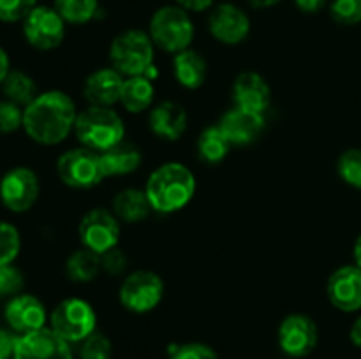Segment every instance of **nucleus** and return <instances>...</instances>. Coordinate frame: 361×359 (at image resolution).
I'll return each mask as SVG.
<instances>
[{
	"instance_id": "39448f33",
	"label": "nucleus",
	"mask_w": 361,
	"mask_h": 359,
	"mask_svg": "<svg viewBox=\"0 0 361 359\" xmlns=\"http://www.w3.org/2000/svg\"><path fill=\"white\" fill-rule=\"evenodd\" d=\"M155 44L148 32L140 28L123 30L109 46V60L113 69L122 76H145L154 67Z\"/></svg>"
},
{
	"instance_id": "9d476101",
	"label": "nucleus",
	"mask_w": 361,
	"mask_h": 359,
	"mask_svg": "<svg viewBox=\"0 0 361 359\" xmlns=\"http://www.w3.org/2000/svg\"><path fill=\"white\" fill-rule=\"evenodd\" d=\"M41 183L35 171L25 165L9 169L0 178V203L13 213H27L37 203Z\"/></svg>"
},
{
	"instance_id": "a19ab883",
	"label": "nucleus",
	"mask_w": 361,
	"mask_h": 359,
	"mask_svg": "<svg viewBox=\"0 0 361 359\" xmlns=\"http://www.w3.org/2000/svg\"><path fill=\"white\" fill-rule=\"evenodd\" d=\"M11 73V60L9 55H7L6 49L0 46V84L4 83V80L7 77V74Z\"/></svg>"
},
{
	"instance_id": "473e14b6",
	"label": "nucleus",
	"mask_w": 361,
	"mask_h": 359,
	"mask_svg": "<svg viewBox=\"0 0 361 359\" xmlns=\"http://www.w3.org/2000/svg\"><path fill=\"white\" fill-rule=\"evenodd\" d=\"M37 6L39 0H0V21L4 23L23 21Z\"/></svg>"
},
{
	"instance_id": "c85d7f7f",
	"label": "nucleus",
	"mask_w": 361,
	"mask_h": 359,
	"mask_svg": "<svg viewBox=\"0 0 361 359\" xmlns=\"http://www.w3.org/2000/svg\"><path fill=\"white\" fill-rule=\"evenodd\" d=\"M337 172L345 185L361 190V148H349L338 157Z\"/></svg>"
},
{
	"instance_id": "4be33fe9",
	"label": "nucleus",
	"mask_w": 361,
	"mask_h": 359,
	"mask_svg": "<svg viewBox=\"0 0 361 359\" xmlns=\"http://www.w3.org/2000/svg\"><path fill=\"white\" fill-rule=\"evenodd\" d=\"M173 70H175L176 81L183 88L196 90L207 81L208 65L201 53L189 48L176 53L175 58H173Z\"/></svg>"
},
{
	"instance_id": "1a4fd4ad",
	"label": "nucleus",
	"mask_w": 361,
	"mask_h": 359,
	"mask_svg": "<svg viewBox=\"0 0 361 359\" xmlns=\"http://www.w3.org/2000/svg\"><path fill=\"white\" fill-rule=\"evenodd\" d=\"M66 27L67 23L56 13L55 7L42 6V4H39L21 21L25 41L39 51H51L59 48L66 39Z\"/></svg>"
},
{
	"instance_id": "5701e85b",
	"label": "nucleus",
	"mask_w": 361,
	"mask_h": 359,
	"mask_svg": "<svg viewBox=\"0 0 361 359\" xmlns=\"http://www.w3.org/2000/svg\"><path fill=\"white\" fill-rule=\"evenodd\" d=\"M152 204L148 201L147 192L140 189L120 190L113 199V213L120 222L136 224L145 220L150 215Z\"/></svg>"
},
{
	"instance_id": "f3484780",
	"label": "nucleus",
	"mask_w": 361,
	"mask_h": 359,
	"mask_svg": "<svg viewBox=\"0 0 361 359\" xmlns=\"http://www.w3.org/2000/svg\"><path fill=\"white\" fill-rule=\"evenodd\" d=\"M233 101L236 108L264 115L270 108L271 88L261 74L245 70L233 83Z\"/></svg>"
},
{
	"instance_id": "bb28decb",
	"label": "nucleus",
	"mask_w": 361,
	"mask_h": 359,
	"mask_svg": "<svg viewBox=\"0 0 361 359\" xmlns=\"http://www.w3.org/2000/svg\"><path fill=\"white\" fill-rule=\"evenodd\" d=\"M101 270V256L85 248V246L80 250H74L66 263L67 277L73 282H80V284L95 280Z\"/></svg>"
},
{
	"instance_id": "f8f14e48",
	"label": "nucleus",
	"mask_w": 361,
	"mask_h": 359,
	"mask_svg": "<svg viewBox=\"0 0 361 359\" xmlns=\"http://www.w3.org/2000/svg\"><path fill=\"white\" fill-rule=\"evenodd\" d=\"M279 347L286 355L302 359L312 354L319 344V327L305 313H291L279 326Z\"/></svg>"
},
{
	"instance_id": "58836bf2",
	"label": "nucleus",
	"mask_w": 361,
	"mask_h": 359,
	"mask_svg": "<svg viewBox=\"0 0 361 359\" xmlns=\"http://www.w3.org/2000/svg\"><path fill=\"white\" fill-rule=\"evenodd\" d=\"M175 4L189 13H204L215 6V0H175Z\"/></svg>"
},
{
	"instance_id": "393cba45",
	"label": "nucleus",
	"mask_w": 361,
	"mask_h": 359,
	"mask_svg": "<svg viewBox=\"0 0 361 359\" xmlns=\"http://www.w3.org/2000/svg\"><path fill=\"white\" fill-rule=\"evenodd\" d=\"M0 88H2L7 101L14 102V104L23 109L39 95L34 77L25 73V70L11 69V73L7 74V77L0 84Z\"/></svg>"
},
{
	"instance_id": "aec40b11",
	"label": "nucleus",
	"mask_w": 361,
	"mask_h": 359,
	"mask_svg": "<svg viewBox=\"0 0 361 359\" xmlns=\"http://www.w3.org/2000/svg\"><path fill=\"white\" fill-rule=\"evenodd\" d=\"M148 122L155 136L166 141H176L185 134L189 118L183 106L178 102L164 101L152 109Z\"/></svg>"
},
{
	"instance_id": "79ce46f5",
	"label": "nucleus",
	"mask_w": 361,
	"mask_h": 359,
	"mask_svg": "<svg viewBox=\"0 0 361 359\" xmlns=\"http://www.w3.org/2000/svg\"><path fill=\"white\" fill-rule=\"evenodd\" d=\"M349 340L355 347L361 348V315L353 322L351 329H349Z\"/></svg>"
},
{
	"instance_id": "a878e982",
	"label": "nucleus",
	"mask_w": 361,
	"mask_h": 359,
	"mask_svg": "<svg viewBox=\"0 0 361 359\" xmlns=\"http://www.w3.org/2000/svg\"><path fill=\"white\" fill-rule=\"evenodd\" d=\"M231 146V141L219 125L207 127L197 137V153L207 164H219L224 160Z\"/></svg>"
},
{
	"instance_id": "6ab92c4d",
	"label": "nucleus",
	"mask_w": 361,
	"mask_h": 359,
	"mask_svg": "<svg viewBox=\"0 0 361 359\" xmlns=\"http://www.w3.org/2000/svg\"><path fill=\"white\" fill-rule=\"evenodd\" d=\"M123 76L113 67L97 69L87 77L83 87V95L90 106L111 108L120 102L123 88Z\"/></svg>"
},
{
	"instance_id": "37998d69",
	"label": "nucleus",
	"mask_w": 361,
	"mask_h": 359,
	"mask_svg": "<svg viewBox=\"0 0 361 359\" xmlns=\"http://www.w3.org/2000/svg\"><path fill=\"white\" fill-rule=\"evenodd\" d=\"M247 2L254 9H271V7L279 6L282 0H247Z\"/></svg>"
},
{
	"instance_id": "f704fd0d",
	"label": "nucleus",
	"mask_w": 361,
	"mask_h": 359,
	"mask_svg": "<svg viewBox=\"0 0 361 359\" xmlns=\"http://www.w3.org/2000/svg\"><path fill=\"white\" fill-rule=\"evenodd\" d=\"M23 285V273L14 264H0V298H13L20 294Z\"/></svg>"
},
{
	"instance_id": "423d86ee",
	"label": "nucleus",
	"mask_w": 361,
	"mask_h": 359,
	"mask_svg": "<svg viewBox=\"0 0 361 359\" xmlns=\"http://www.w3.org/2000/svg\"><path fill=\"white\" fill-rule=\"evenodd\" d=\"M49 327L71 345L81 344L97 327V313L85 299L67 298L49 313Z\"/></svg>"
},
{
	"instance_id": "4c0bfd02",
	"label": "nucleus",
	"mask_w": 361,
	"mask_h": 359,
	"mask_svg": "<svg viewBox=\"0 0 361 359\" xmlns=\"http://www.w3.org/2000/svg\"><path fill=\"white\" fill-rule=\"evenodd\" d=\"M16 338L18 334H14L11 329L0 327V359H13Z\"/></svg>"
},
{
	"instance_id": "0eeeda50",
	"label": "nucleus",
	"mask_w": 361,
	"mask_h": 359,
	"mask_svg": "<svg viewBox=\"0 0 361 359\" xmlns=\"http://www.w3.org/2000/svg\"><path fill=\"white\" fill-rule=\"evenodd\" d=\"M56 175L71 189H90L104 178L99 153L85 146L63 151L56 160Z\"/></svg>"
},
{
	"instance_id": "4468645a",
	"label": "nucleus",
	"mask_w": 361,
	"mask_h": 359,
	"mask_svg": "<svg viewBox=\"0 0 361 359\" xmlns=\"http://www.w3.org/2000/svg\"><path fill=\"white\" fill-rule=\"evenodd\" d=\"M13 359H74L73 347L49 326L16 338Z\"/></svg>"
},
{
	"instance_id": "e433bc0d",
	"label": "nucleus",
	"mask_w": 361,
	"mask_h": 359,
	"mask_svg": "<svg viewBox=\"0 0 361 359\" xmlns=\"http://www.w3.org/2000/svg\"><path fill=\"white\" fill-rule=\"evenodd\" d=\"M127 263H129V259H127V256L118 246L108 250V252H104L101 256L102 271H106L109 275H122L126 271Z\"/></svg>"
},
{
	"instance_id": "dca6fc26",
	"label": "nucleus",
	"mask_w": 361,
	"mask_h": 359,
	"mask_svg": "<svg viewBox=\"0 0 361 359\" xmlns=\"http://www.w3.org/2000/svg\"><path fill=\"white\" fill-rule=\"evenodd\" d=\"M326 294L341 312L355 313L361 310V267L356 264L337 267L328 278Z\"/></svg>"
},
{
	"instance_id": "c03bdc74",
	"label": "nucleus",
	"mask_w": 361,
	"mask_h": 359,
	"mask_svg": "<svg viewBox=\"0 0 361 359\" xmlns=\"http://www.w3.org/2000/svg\"><path fill=\"white\" fill-rule=\"evenodd\" d=\"M353 256H355V264L361 267V232L355 241V248H353Z\"/></svg>"
},
{
	"instance_id": "412c9836",
	"label": "nucleus",
	"mask_w": 361,
	"mask_h": 359,
	"mask_svg": "<svg viewBox=\"0 0 361 359\" xmlns=\"http://www.w3.org/2000/svg\"><path fill=\"white\" fill-rule=\"evenodd\" d=\"M101 168L104 178L108 176H123L130 175L141 165V151L133 143L120 141L118 144L109 150L101 151Z\"/></svg>"
},
{
	"instance_id": "7ed1b4c3",
	"label": "nucleus",
	"mask_w": 361,
	"mask_h": 359,
	"mask_svg": "<svg viewBox=\"0 0 361 359\" xmlns=\"http://www.w3.org/2000/svg\"><path fill=\"white\" fill-rule=\"evenodd\" d=\"M148 35L154 41L155 48L176 55L190 48L196 35V27L189 11L176 4H166L152 14Z\"/></svg>"
},
{
	"instance_id": "c756f323",
	"label": "nucleus",
	"mask_w": 361,
	"mask_h": 359,
	"mask_svg": "<svg viewBox=\"0 0 361 359\" xmlns=\"http://www.w3.org/2000/svg\"><path fill=\"white\" fill-rule=\"evenodd\" d=\"M21 250V236L16 225L0 220V264H13Z\"/></svg>"
},
{
	"instance_id": "ddd939ff",
	"label": "nucleus",
	"mask_w": 361,
	"mask_h": 359,
	"mask_svg": "<svg viewBox=\"0 0 361 359\" xmlns=\"http://www.w3.org/2000/svg\"><path fill=\"white\" fill-rule=\"evenodd\" d=\"M250 18L245 11L233 2L215 4L208 14V30L212 37L226 46H236L250 34Z\"/></svg>"
},
{
	"instance_id": "a211bd4d",
	"label": "nucleus",
	"mask_w": 361,
	"mask_h": 359,
	"mask_svg": "<svg viewBox=\"0 0 361 359\" xmlns=\"http://www.w3.org/2000/svg\"><path fill=\"white\" fill-rule=\"evenodd\" d=\"M217 125L228 136L233 146H245L254 143L264 130V115L235 106L222 115Z\"/></svg>"
},
{
	"instance_id": "f03ea898",
	"label": "nucleus",
	"mask_w": 361,
	"mask_h": 359,
	"mask_svg": "<svg viewBox=\"0 0 361 359\" xmlns=\"http://www.w3.org/2000/svg\"><path fill=\"white\" fill-rule=\"evenodd\" d=\"M145 192L152 210L157 213H175L192 201L196 176L182 162H166L148 176Z\"/></svg>"
},
{
	"instance_id": "2f4dec72",
	"label": "nucleus",
	"mask_w": 361,
	"mask_h": 359,
	"mask_svg": "<svg viewBox=\"0 0 361 359\" xmlns=\"http://www.w3.org/2000/svg\"><path fill=\"white\" fill-rule=\"evenodd\" d=\"M330 14L338 25L355 27L361 23V0H331Z\"/></svg>"
},
{
	"instance_id": "b1692460",
	"label": "nucleus",
	"mask_w": 361,
	"mask_h": 359,
	"mask_svg": "<svg viewBox=\"0 0 361 359\" xmlns=\"http://www.w3.org/2000/svg\"><path fill=\"white\" fill-rule=\"evenodd\" d=\"M155 88L150 77L133 76L123 81L120 102L129 113H141L154 102Z\"/></svg>"
},
{
	"instance_id": "7c9ffc66",
	"label": "nucleus",
	"mask_w": 361,
	"mask_h": 359,
	"mask_svg": "<svg viewBox=\"0 0 361 359\" xmlns=\"http://www.w3.org/2000/svg\"><path fill=\"white\" fill-rule=\"evenodd\" d=\"M80 359H111L113 344L106 334L94 331L80 344Z\"/></svg>"
},
{
	"instance_id": "f257e3e1",
	"label": "nucleus",
	"mask_w": 361,
	"mask_h": 359,
	"mask_svg": "<svg viewBox=\"0 0 361 359\" xmlns=\"http://www.w3.org/2000/svg\"><path fill=\"white\" fill-rule=\"evenodd\" d=\"M78 111L73 99L62 90L39 94L23 109V127L28 137L42 146L63 143L74 132Z\"/></svg>"
},
{
	"instance_id": "ea45409f",
	"label": "nucleus",
	"mask_w": 361,
	"mask_h": 359,
	"mask_svg": "<svg viewBox=\"0 0 361 359\" xmlns=\"http://www.w3.org/2000/svg\"><path fill=\"white\" fill-rule=\"evenodd\" d=\"M295 6L305 14H316L328 4V0H293Z\"/></svg>"
},
{
	"instance_id": "20e7f679",
	"label": "nucleus",
	"mask_w": 361,
	"mask_h": 359,
	"mask_svg": "<svg viewBox=\"0 0 361 359\" xmlns=\"http://www.w3.org/2000/svg\"><path fill=\"white\" fill-rule=\"evenodd\" d=\"M74 134L81 146L101 153L123 141L126 125L115 109L90 106L85 111L78 113Z\"/></svg>"
},
{
	"instance_id": "9b49d317",
	"label": "nucleus",
	"mask_w": 361,
	"mask_h": 359,
	"mask_svg": "<svg viewBox=\"0 0 361 359\" xmlns=\"http://www.w3.org/2000/svg\"><path fill=\"white\" fill-rule=\"evenodd\" d=\"M120 232V220L106 208H94L87 211L78 227V234L85 248L99 256L118 246Z\"/></svg>"
},
{
	"instance_id": "72a5a7b5",
	"label": "nucleus",
	"mask_w": 361,
	"mask_h": 359,
	"mask_svg": "<svg viewBox=\"0 0 361 359\" xmlns=\"http://www.w3.org/2000/svg\"><path fill=\"white\" fill-rule=\"evenodd\" d=\"M168 355L169 359H219L217 352L210 345L201 344V341L171 345Z\"/></svg>"
},
{
	"instance_id": "cd10ccee",
	"label": "nucleus",
	"mask_w": 361,
	"mask_h": 359,
	"mask_svg": "<svg viewBox=\"0 0 361 359\" xmlns=\"http://www.w3.org/2000/svg\"><path fill=\"white\" fill-rule=\"evenodd\" d=\"M56 13L69 25H87L97 18L99 0H53Z\"/></svg>"
},
{
	"instance_id": "2eb2a0df",
	"label": "nucleus",
	"mask_w": 361,
	"mask_h": 359,
	"mask_svg": "<svg viewBox=\"0 0 361 359\" xmlns=\"http://www.w3.org/2000/svg\"><path fill=\"white\" fill-rule=\"evenodd\" d=\"M4 319L14 334H27L46 327L49 320L46 306L37 296L20 294L13 296L4 308Z\"/></svg>"
},
{
	"instance_id": "6e6552de",
	"label": "nucleus",
	"mask_w": 361,
	"mask_h": 359,
	"mask_svg": "<svg viewBox=\"0 0 361 359\" xmlns=\"http://www.w3.org/2000/svg\"><path fill=\"white\" fill-rule=\"evenodd\" d=\"M120 303L133 313H148L164 298V282L157 273L148 270L127 275L118 291Z\"/></svg>"
},
{
	"instance_id": "c9c22d12",
	"label": "nucleus",
	"mask_w": 361,
	"mask_h": 359,
	"mask_svg": "<svg viewBox=\"0 0 361 359\" xmlns=\"http://www.w3.org/2000/svg\"><path fill=\"white\" fill-rule=\"evenodd\" d=\"M20 127H23V108L7 99L0 101V136L16 132Z\"/></svg>"
}]
</instances>
